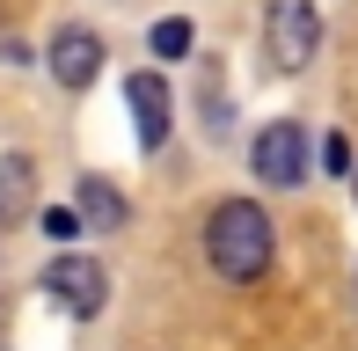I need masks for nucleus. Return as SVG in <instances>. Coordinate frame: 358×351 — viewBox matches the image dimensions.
I'll list each match as a JSON object with an SVG mask.
<instances>
[{
	"label": "nucleus",
	"instance_id": "f257e3e1",
	"mask_svg": "<svg viewBox=\"0 0 358 351\" xmlns=\"http://www.w3.org/2000/svg\"><path fill=\"white\" fill-rule=\"evenodd\" d=\"M271 249H278V234H271V213H264V205H249V198L213 205V220H205V257H213L220 278L256 285L271 271Z\"/></svg>",
	"mask_w": 358,
	"mask_h": 351
},
{
	"label": "nucleus",
	"instance_id": "f03ea898",
	"mask_svg": "<svg viewBox=\"0 0 358 351\" xmlns=\"http://www.w3.org/2000/svg\"><path fill=\"white\" fill-rule=\"evenodd\" d=\"M264 44H271V66L300 73L307 59H315V44H322L315 0H271V8H264Z\"/></svg>",
	"mask_w": 358,
	"mask_h": 351
},
{
	"label": "nucleus",
	"instance_id": "7ed1b4c3",
	"mask_svg": "<svg viewBox=\"0 0 358 351\" xmlns=\"http://www.w3.org/2000/svg\"><path fill=\"white\" fill-rule=\"evenodd\" d=\"M44 293H52L73 322H88V315H103V300H110V271L95 257H80V249H66V257L44 264Z\"/></svg>",
	"mask_w": 358,
	"mask_h": 351
},
{
	"label": "nucleus",
	"instance_id": "20e7f679",
	"mask_svg": "<svg viewBox=\"0 0 358 351\" xmlns=\"http://www.w3.org/2000/svg\"><path fill=\"white\" fill-rule=\"evenodd\" d=\"M256 176L278 183V190L307 183V124H292V117L264 124V132H256Z\"/></svg>",
	"mask_w": 358,
	"mask_h": 351
},
{
	"label": "nucleus",
	"instance_id": "39448f33",
	"mask_svg": "<svg viewBox=\"0 0 358 351\" xmlns=\"http://www.w3.org/2000/svg\"><path fill=\"white\" fill-rule=\"evenodd\" d=\"M124 110H132L139 147H161V139H169V124H176V95H169L161 73H132V81H124Z\"/></svg>",
	"mask_w": 358,
	"mask_h": 351
},
{
	"label": "nucleus",
	"instance_id": "423d86ee",
	"mask_svg": "<svg viewBox=\"0 0 358 351\" xmlns=\"http://www.w3.org/2000/svg\"><path fill=\"white\" fill-rule=\"evenodd\" d=\"M95 73H103V37H95V29H80V22H66L52 37V81L59 88H95Z\"/></svg>",
	"mask_w": 358,
	"mask_h": 351
},
{
	"label": "nucleus",
	"instance_id": "0eeeda50",
	"mask_svg": "<svg viewBox=\"0 0 358 351\" xmlns=\"http://www.w3.org/2000/svg\"><path fill=\"white\" fill-rule=\"evenodd\" d=\"M22 213H29V162L8 154V162H0V227H15Z\"/></svg>",
	"mask_w": 358,
	"mask_h": 351
},
{
	"label": "nucleus",
	"instance_id": "6e6552de",
	"mask_svg": "<svg viewBox=\"0 0 358 351\" xmlns=\"http://www.w3.org/2000/svg\"><path fill=\"white\" fill-rule=\"evenodd\" d=\"M80 213H88L95 227H124V198L103 183V176H80Z\"/></svg>",
	"mask_w": 358,
	"mask_h": 351
},
{
	"label": "nucleus",
	"instance_id": "1a4fd4ad",
	"mask_svg": "<svg viewBox=\"0 0 358 351\" xmlns=\"http://www.w3.org/2000/svg\"><path fill=\"white\" fill-rule=\"evenodd\" d=\"M146 44H154V59H190V22H183V15H169V22L146 29Z\"/></svg>",
	"mask_w": 358,
	"mask_h": 351
},
{
	"label": "nucleus",
	"instance_id": "9d476101",
	"mask_svg": "<svg viewBox=\"0 0 358 351\" xmlns=\"http://www.w3.org/2000/svg\"><path fill=\"white\" fill-rule=\"evenodd\" d=\"M37 227L52 234V242H73V234H80V213H66V205H44V213H37Z\"/></svg>",
	"mask_w": 358,
	"mask_h": 351
},
{
	"label": "nucleus",
	"instance_id": "9b49d317",
	"mask_svg": "<svg viewBox=\"0 0 358 351\" xmlns=\"http://www.w3.org/2000/svg\"><path fill=\"white\" fill-rule=\"evenodd\" d=\"M322 169H329V176H351V147H344V132L322 139Z\"/></svg>",
	"mask_w": 358,
	"mask_h": 351
},
{
	"label": "nucleus",
	"instance_id": "f8f14e48",
	"mask_svg": "<svg viewBox=\"0 0 358 351\" xmlns=\"http://www.w3.org/2000/svg\"><path fill=\"white\" fill-rule=\"evenodd\" d=\"M351 183H358V169H351Z\"/></svg>",
	"mask_w": 358,
	"mask_h": 351
}]
</instances>
